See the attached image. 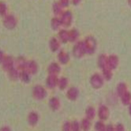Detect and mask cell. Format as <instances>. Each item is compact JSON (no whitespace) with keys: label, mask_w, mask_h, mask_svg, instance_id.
<instances>
[{"label":"cell","mask_w":131,"mask_h":131,"mask_svg":"<svg viewBox=\"0 0 131 131\" xmlns=\"http://www.w3.org/2000/svg\"><path fill=\"white\" fill-rule=\"evenodd\" d=\"M83 43L86 53L92 54L95 52L96 49V41L94 38L89 37L86 39Z\"/></svg>","instance_id":"1"},{"label":"cell","mask_w":131,"mask_h":131,"mask_svg":"<svg viewBox=\"0 0 131 131\" xmlns=\"http://www.w3.org/2000/svg\"><path fill=\"white\" fill-rule=\"evenodd\" d=\"M90 82L93 88L98 89L102 88L104 85V79L98 73H95L91 76Z\"/></svg>","instance_id":"2"},{"label":"cell","mask_w":131,"mask_h":131,"mask_svg":"<svg viewBox=\"0 0 131 131\" xmlns=\"http://www.w3.org/2000/svg\"><path fill=\"white\" fill-rule=\"evenodd\" d=\"M73 53L74 56L77 58H80L84 55L86 53L83 42H79L75 45L73 49Z\"/></svg>","instance_id":"3"},{"label":"cell","mask_w":131,"mask_h":131,"mask_svg":"<svg viewBox=\"0 0 131 131\" xmlns=\"http://www.w3.org/2000/svg\"><path fill=\"white\" fill-rule=\"evenodd\" d=\"M110 114L108 108L105 105H101L99 106L98 111L99 118L102 121L106 120Z\"/></svg>","instance_id":"4"},{"label":"cell","mask_w":131,"mask_h":131,"mask_svg":"<svg viewBox=\"0 0 131 131\" xmlns=\"http://www.w3.org/2000/svg\"><path fill=\"white\" fill-rule=\"evenodd\" d=\"M61 25L64 26H69L72 22V15L70 12L67 11L62 14L61 19H60Z\"/></svg>","instance_id":"5"},{"label":"cell","mask_w":131,"mask_h":131,"mask_svg":"<svg viewBox=\"0 0 131 131\" xmlns=\"http://www.w3.org/2000/svg\"><path fill=\"white\" fill-rule=\"evenodd\" d=\"M4 24L7 28L12 29L16 26V21L13 16L12 15H8L5 17L4 21Z\"/></svg>","instance_id":"6"},{"label":"cell","mask_w":131,"mask_h":131,"mask_svg":"<svg viewBox=\"0 0 131 131\" xmlns=\"http://www.w3.org/2000/svg\"><path fill=\"white\" fill-rule=\"evenodd\" d=\"M119 60L118 57L114 55H111L108 57L107 64L108 67L112 70L115 69L118 66Z\"/></svg>","instance_id":"7"},{"label":"cell","mask_w":131,"mask_h":131,"mask_svg":"<svg viewBox=\"0 0 131 131\" xmlns=\"http://www.w3.org/2000/svg\"><path fill=\"white\" fill-rule=\"evenodd\" d=\"M107 59L108 57L104 54H102L99 56L98 63L99 67L102 70L106 67H108L107 64Z\"/></svg>","instance_id":"8"},{"label":"cell","mask_w":131,"mask_h":131,"mask_svg":"<svg viewBox=\"0 0 131 131\" xmlns=\"http://www.w3.org/2000/svg\"><path fill=\"white\" fill-rule=\"evenodd\" d=\"M96 114L95 109L93 106H88L85 111L86 118L90 120H93L95 118Z\"/></svg>","instance_id":"9"},{"label":"cell","mask_w":131,"mask_h":131,"mask_svg":"<svg viewBox=\"0 0 131 131\" xmlns=\"http://www.w3.org/2000/svg\"><path fill=\"white\" fill-rule=\"evenodd\" d=\"M128 91L127 85L124 82H120L118 83L116 87V92L118 96L121 97L125 93Z\"/></svg>","instance_id":"10"},{"label":"cell","mask_w":131,"mask_h":131,"mask_svg":"<svg viewBox=\"0 0 131 131\" xmlns=\"http://www.w3.org/2000/svg\"><path fill=\"white\" fill-rule=\"evenodd\" d=\"M122 103L125 105H128L131 103V93L129 91H127L122 95L121 97Z\"/></svg>","instance_id":"11"},{"label":"cell","mask_w":131,"mask_h":131,"mask_svg":"<svg viewBox=\"0 0 131 131\" xmlns=\"http://www.w3.org/2000/svg\"><path fill=\"white\" fill-rule=\"evenodd\" d=\"M79 90L75 87L71 88L68 92V96L72 100H76L79 96Z\"/></svg>","instance_id":"12"},{"label":"cell","mask_w":131,"mask_h":131,"mask_svg":"<svg viewBox=\"0 0 131 131\" xmlns=\"http://www.w3.org/2000/svg\"><path fill=\"white\" fill-rule=\"evenodd\" d=\"M91 120H89L87 118H85L83 119L81 123L80 126L81 129L83 131H89L90 130L91 126Z\"/></svg>","instance_id":"13"},{"label":"cell","mask_w":131,"mask_h":131,"mask_svg":"<svg viewBox=\"0 0 131 131\" xmlns=\"http://www.w3.org/2000/svg\"><path fill=\"white\" fill-rule=\"evenodd\" d=\"M103 77L106 80H110L112 79V70L108 67H106L102 70Z\"/></svg>","instance_id":"14"},{"label":"cell","mask_w":131,"mask_h":131,"mask_svg":"<svg viewBox=\"0 0 131 131\" xmlns=\"http://www.w3.org/2000/svg\"><path fill=\"white\" fill-rule=\"evenodd\" d=\"M49 46L51 50H52L53 51H57L60 47L59 41L55 38H52L50 40Z\"/></svg>","instance_id":"15"},{"label":"cell","mask_w":131,"mask_h":131,"mask_svg":"<svg viewBox=\"0 0 131 131\" xmlns=\"http://www.w3.org/2000/svg\"><path fill=\"white\" fill-rule=\"evenodd\" d=\"M59 38L62 42L65 43L69 40V32L66 30H61L59 33Z\"/></svg>","instance_id":"16"},{"label":"cell","mask_w":131,"mask_h":131,"mask_svg":"<svg viewBox=\"0 0 131 131\" xmlns=\"http://www.w3.org/2000/svg\"><path fill=\"white\" fill-rule=\"evenodd\" d=\"M106 126L102 120L96 122L94 125L95 131H106Z\"/></svg>","instance_id":"17"},{"label":"cell","mask_w":131,"mask_h":131,"mask_svg":"<svg viewBox=\"0 0 131 131\" xmlns=\"http://www.w3.org/2000/svg\"><path fill=\"white\" fill-rule=\"evenodd\" d=\"M58 57L59 61L63 64L67 63L69 60V55L64 51H61L59 53Z\"/></svg>","instance_id":"18"},{"label":"cell","mask_w":131,"mask_h":131,"mask_svg":"<svg viewBox=\"0 0 131 131\" xmlns=\"http://www.w3.org/2000/svg\"><path fill=\"white\" fill-rule=\"evenodd\" d=\"M79 34L77 30H72L70 32H69V40L71 41H75L79 37Z\"/></svg>","instance_id":"19"},{"label":"cell","mask_w":131,"mask_h":131,"mask_svg":"<svg viewBox=\"0 0 131 131\" xmlns=\"http://www.w3.org/2000/svg\"><path fill=\"white\" fill-rule=\"evenodd\" d=\"M53 11L56 15L60 14L62 11V6L59 3H55L53 6Z\"/></svg>","instance_id":"20"},{"label":"cell","mask_w":131,"mask_h":131,"mask_svg":"<svg viewBox=\"0 0 131 131\" xmlns=\"http://www.w3.org/2000/svg\"><path fill=\"white\" fill-rule=\"evenodd\" d=\"M61 25V22L60 20L57 18H54L51 21V26L54 30H57L58 29L60 26Z\"/></svg>","instance_id":"21"},{"label":"cell","mask_w":131,"mask_h":131,"mask_svg":"<svg viewBox=\"0 0 131 131\" xmlns=\"http://www.w3.org/2000/svg\"><path fill=\"white\" fill-rule=\"evenodd\" d=\"M72 131H80L81 130V126L80 124H79V122L75 121L72 123Z\"/></svg>","instance_id":"22"},{"label":"cell","mask_w":131,"mask_h":131,"mask_svg":"<svg viewBox=\"0 0 131 131\" xmlns=\"http://www.w3.org/2000/svg\"><path fill=\"white\" fill-rule=\"evenodd\" d=\"M7 13V7L3 3H0V15L3 16Z\"/></svg>","instance_id":"23"},{"label":"cell","mask_w":131,"mask_h":131,"mask_svg":"<svg viewBox=\"0 0 131 131\" xmlns=\"http://www.w3.org/2000/svg\"><path fill=\"white\" fill-rule=\"evenodd\" d=\"M114 128L115 131H125L124 126L121 123H118Z\"/></svg>","instance_id":"24"},{"label":"cell","mask_w":131,"mask_h":131,"mask_svg":"<svg viewBox=\"0 0 131 131\" xmlns=\"http://www.w3.org/2000/svg\"><path fill=\"white\" fill-rule=\"evenodd\" d=\"M60 87L62 88H65L67 85V80L65 79H61L60 82Z\"/></svg>","instance_id":"25"},{"label":"cell","mask_w":131,"mask_h":131,"mask_svg":"<svg viewBox=\"0 0 131 131\" xmlns=\"http://www.w3.org/2000/svg\"><path fill=\"white\" fill-rule=\"evenodd\" d=\"M64 131H72V126L69 123H66L64 127Z\"/></svg>","instance_id":"26"},{"label":"cell","mask_w":131,"mask_h":131,"mask_svg":"<svg viewBox=\"0 0 131 131\" xmlns=\"http://www.w3.org/2000/svg\"><path fill=\"white\" fill-rule=\"evenodd\" d=\"M51 70L54 72H58L59 71L60 68L58 65L55 64H53L51 66Z\"/></svg>","instance_id":"27"},{"label":"cell","mask_w":131,"mask_h":131,"mask_svg":"<svg viewBox=\"0 0 131 131\" xmlns=\"http://www.w3.org/2000/svg\"><path fill=\"white\" fill-rule=\"evenodd\" d=\"M106 131H115V128L112 125H108L106 126Z\"/></svg>","instance_id":"28"},{"label":"cell","mask_w":131,"mask_h":131,"mask_svg":"<svg viewBox=\"0 0 131 131\" xmlns=\"http://www.w3.org/2000/svg\"><path fill=\"white\" fill-rule=\"evenodd\" d=\"M81 0H72V2L74 5H78L80 3Z\"/></svg>","instance_id":"29"},{"label":"cell","mask_w":131,"mask_h":131,"mask_svg":"<svg viewBox=\"0 0 131 131\" xmlns=\"http://www.w3.org/2000/svg\"><path fill=\"white\" fill-rule=\"evenodd\" d=\"M129 113L130 114V115H131V103L129 105Z\"/></svg>","instance_id":"30"},{"label":"cell","mask_w":131,"mask_h":131,"mask_svg":"<svg viewBox=\"0 0 131 131\" xmlns=\"http://www.w3.org/2000/svg\"><path fill=\"white\" fill-rule=\"evenodd\" d=\"M3 53L2 51H0V60H1V59H2V58H3Z\"/></svg>","instance_id":"31"},{"label":"cell","mask_w":131,"mask_h":131,"mask_svg":"<svg viewBox=\"0 0 131 131\" xmlns=\"http://www.w3.org/2000/svg\"><path fill=\"white\" fill-rule=\"evenodd\" d=\"M128 3L130 5V6H131V0H128Z\"/></svg>","instance_id":"32"}]
</instances>
